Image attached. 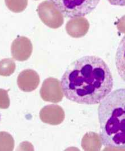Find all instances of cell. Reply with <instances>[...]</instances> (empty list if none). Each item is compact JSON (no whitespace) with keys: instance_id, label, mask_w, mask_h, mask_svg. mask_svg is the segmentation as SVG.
Returning <instances> with one entry per match:
<instances>
[{"instance_id":"obj_1","label":"cell","mask_w":125,"mask_h":151,"mask_svg":"<svg viewBox=\"0 0 125 151\" xmlns=\"http://www.w3.org/2000/svg\"><path fill=\"white\" fill-rule=\"evenodd\" d=\"M61 85L69 100L82 104H97L112 91L113 78L104 60L97 56H85L70 65Z\"/></svg>"},{"instance_id":"obj_2","label":"cell","mask_w":125,"mask_h":151,"mask_svg":"<svg viewBox=\"0 0 125 151\" xmlns=\"http://www.w3.org/2000/svg\"><path fill=\"white\" fill-rule=\"evenodd\" d=\"M125 91L111 92L100 103L98 109L100 136L102 144L124 150L125 143Z\"/></svg>"},{"instance_id":"obj_3","label":"cell","mask_w":125,"mask_h":151,"mask_svg":"<svg viewBox=\"0 0 125 151\" xmlns=\"http://www.w3.org/2000/svg\"><path fill=\"white\" fill-rule=\"evenodd\" d=\"M65 17H83L91 13L101 0H50Z\"/></svg>"},{"instance_id":"obj_4","label":"cell","mask_w":125,"mask_h":151,"mask_svg":"<svg viewBox=\"0 0 125 151\" xmlns=\"http://www.w3.org/2000/svg\"><path fill=\"white\" fill-rule=\"evenodd\" d=\"M37 12L42 22L52 29H58L64 22V15L49 1L40 3Z\"/></svg>"},{"instance_id":"obj_5","label":"cell","mask_w":125,"mask_h":151,"mask_svg":"<svg viewBox=\"0 0 125 151\" xmlns=\"http://www.w3.org/2000/svg\"><path fill=\"white\" fill-rule=\"evenodd\" d=\"M40 93L43 101L54 103L60 102L64 98L61 82L57 79L52 77L44 81Z\"/></svg>"},{"instance_id":"obj_6","label":"cell","mask_w":125,"mask_h":151,"mask_svg":"<svg viewBox=\"0 0 125 151\" xmlns=\"http://www.w3.org/2000/svg\"><path fill=\"white\" fill-rule=\"evenodd\" d=\"M33 50L30 40L25 37H18L11 44V52L13 59L23 62L30 58Z\"/></svg>"},{"instance_id":"obj_7","label":"cell","mask_w":125,"mask_h":151,"mask_svg":"<svg viewBox=\"0 0 125 151\" xmlns=\"http://www.w3.org/2000/svg\"><path fill=\"white\" fill-rule=\"evenodd\" d=\"M65 117L64 110L59 105L46 106L40 112V118L42 122L53 126H57L62 123Z\"/></svg>"},{"instance_id":"obj_8","label":"cell","mask_w":125,"mask_h":151,"mask_svg":"<svg viewBox=\"0 0 125 151\" xmlns=\"http://www.w3.org/2000/svg\"><path fill=\"white\" fill-rule=\"evenodd\" d=\"M39 74L31 69L22 71L18 76L17 84L19 88L24 92H32L40 84Z\"/></svg>"},{"instance_id":"obj_9","label":"cell","mask_w":125,"mask_h":151,"mask_svg":"<svg viewBox=\"0 0 125 151\" xmlns=\"http://www.w3.org/2000/svg\"><path fill=\"white\" fill-rule=\"evenodd\" d=\"M90 28L88 21L84 17L73 18L67 22L66 30L71 37L79 38L86 35Z\"/></svg>"},{"instance_id":"obj_10","label":"cell","mask_w":125,"mask_h":151,"mask_svg":"<svg viewBox=\"0 0 125 151\" xmlns=\"http://www.w3.org/2000/svg\"><path fill=\"white\" fill-rule=\"evenodd\" d=\"M81 145L85 151H99L102 143L99 134L90 132L84 136Z\"/></svg>"},{"instance_id":"obj_11","label":"cell","mask_w":125,"mask_h":151,"mask_svg":"<svg viewBox=\"0 0 125 151\" xmlns=\"http://www.w3.org/2000/svg\"><path fill=\"white\" fill-rule=\"evenodd\" d=\"M16 68L15 62L11 58H6L0 61V76H8L12 75Z\"/></svg>"},{"instance_id":"obj_12","label":"cell","mask_w":125,"mask_h":151,"mask_svg":"<svg viewBox=\"0 0 125 151\" xmlns=\"http://www.w3.org/2000/svg\"><path fill=\"white\" fill-rule=\"evenodd\" d=\"M14 148L13 136L6 132H0V151H12Z\"/></svg>"},{"instance_id":"obj_13","label":"cell","mask_w":125,"mask_h":151,"mask_svg":"<svg viewBox=\"0 0 125 151\" xmlns=\"http://www.w3.org/2000/svg\"><path fill=\"white\" fill-rule=\"evenodd\" d=\"M5 2L8 8L14 13L22 12L28 5V0H5Z\"/></svg>"},{"instance_id":"obj_14","label":"cell","mask_w":125,"mask_h":151,"mask_svg":"<svg viewBox=\"0 0 125 151\" xmlns=\"http://www.w3.org/2000/svg\"><path fill=\"white\" fill-rule=\"evenodd\" d=\"M10 104L8 91L0 88V109H7L9 107Z\"/></svg>"},{"instance_id":"obj_15","label":"cell","mask_w":125,"mask_h":151,"mask_svg":"<svg viewBox=\"0 0 125 151\" xmlns=\"http://www.w3.org/2000/svg\"><path fill=\"white\" fill-rule=\"evenodd\" d=\"M109 2L114 6H124L125 5V0H107Z\"/></svg>"}]
</instances>
